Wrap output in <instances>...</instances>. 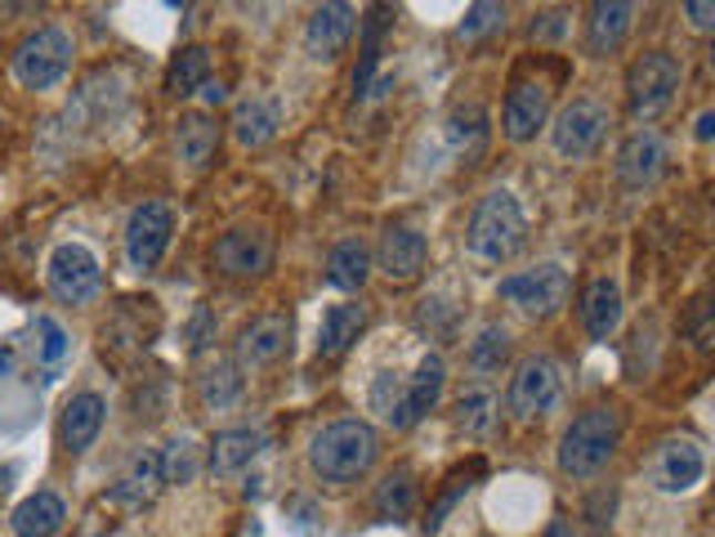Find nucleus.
I'll return each instance as SVG.
<instances>
[{
    "label": "nucleus",
    "instance_id": "nucleus-1",
    "mask_svg": "<svg viewBox=\"0 0 715 537\" xmlns=\"http://www.w3.org/2000/svg\"><path fill=\"white\" fill-rule=\"evenodd\" d=\"M376 453H381V435L357 421V416H340L331 425H322L313 444H309V466L322 484H357L372 466H376Z\"/></svg>",
    "mask_w": 715,
    "mask_h": 537
},
{
    "label": "nucleus",
    "instance_id": "nucleus-2",
    "mask_svg": "<svg viewBox=\"0 0 715 537\" xmlns=\"http://www.w3.org/2000/svg\"><path fill=\"white\" fill-rule=\"evenodd\" d=\"M528 238V220H524V206L515 202V193L497 188L488 197H479L474 206L469 225H465V251L484 265H506L519 256Z\"/></svg>",
    "mask_w": 715,
    "mask_h": 537
},
{
    "label": "nucleus",
    "instance_id": "nucleus-3",
    "mask_svg": "<svg viewBox=\"0 0 715 537\" xmlns=\"http://www.w3.org/2000/svg\"><path fill=\"white\" fill-rule=\"evenodd\" d=\"M622 444V416L613 407H586L559 440V471L572 479H594Z\"/></svg>",
    "mask_w": 715,
    "mask_h": 537
},
{
    "label": "nucleus",
    "instance_id": "nucleus-4",
    "mask_svg": "<svg viewBox=\"0 0 715 537\" xmlns=\"http://www.w3.org/2000/svg\"><path fill=\"white\" fill-rule=\"evenodd\" d=\"M680 85H684V68L675 54L666 50H644L631 72H626V94H631V113L635 122H657L666 117L675 99H680Z\"/></svg>",
    "mask_w": 715,
    "mask_h": 537
},
{
    "label": "nucleus",
    "instance_id": "nucleus-5",
    "mask_svg": "<svg viewBox=\"0 0 715 537\" xmlns=\"http://www.w3.org/2000/svg\"><path fill=\"white\" fill-rule=\"evenodd\" d=\"M72 68V37L63 28H37L14 50V76L23 90H54Z\"/></svg>",
    "mask_w": 715,
    "mask_h": 537
},
{
    "label": "nucleus",
    "instance_id": "nucleus-6",
    "mask_svg": "<svg viewBox=\"0 0 715 537\" xmlns=\"http://www.w3.org/2000/svg\"><path fill=\"white\" fill-rule=\"evenodd\" d=\"M568 269L563 265H532L524 273H510L497 282V296L515 304L524 318H555L568 300Z\"/></svg>",
    "mask_w": 715,
    "mask_h": 537
},
{
    "label": "nucleus",
    "instance_id": "nucleus-7",
    "mask_svg": "<svg viewBox=\"0 0 715 537\" xmlns=\"http://www.w3.org/2000/svg\"><path fill=\"white\" fill-rule=\"evenodd\" d=\"M706 475V453L693 435H666L653 444L649 462H644V479L657 493H688L697 488Z\"/></svg>",
    "mask_w": 715,
    "mask_h": 537
},
{
    "label": "nucleus",
    "instance_id": "nucleus-8",
    "mask_svg": "<svg viewBox=\"0 0 715 537\" xmlns=\"http://www.w3.org/2000/svg\"><path fill=\"white\" fill-rule=\"evenodd\" d=\"M559 390H563L559 363L546 359V354H532V359H524L515 368L510 390H506V407H510L515 421H541L559 403Z\"/></svg>",
    "mask_w": 715,
    "mask_h": 537
},
{
    "label": "nucleus",
    "instance_id": "nucleus-9",
    "mask_svg": "<svg viewBox=\"0 0 715 537\" xmlns=\"http://www.w3.org/2000/svg\"><path fill=\"white\" fill-rule=\"evenodd\" d=\"M604 135H609V107L600 99H572L555 117V131H550L555 153L568 157V162L590 157L594 148L604 144Z\"/></svg>",
    "mask_w": 715,
    "mask_h": 537
},
{
    "label": "nucleus",
    "instance_id": "nucleus-10",
    "mask_svg": "<svg viewBox=\"0 0 715 537\" xmlns=\"http://www.w3.org/2000/svg\"><path fill=\"white\" fill-rule=\"evenodd\" d=\"M210 256L224 278H265L273 269V234L260 225H237L215 242Z\"/></svg>",
    "mask_w": 715,
    "mask_h": 537
},
{
    "label": "nucleus",
    "instance_id": "nucleus-11",
    "mask_svg": "<svg viewBox=\"0 0 715 537\" xmlns=\"http://www.w3.org/2000/svg\"><path fill=\"white\" fill-rule=\"evenodd\" d=\"M45 278H50L54 300H63V304H90L99 296V287H103V269H99V260L81 242L54 247Z\"/></svg>",
    "mask_w": 715,
    "mask_h": 537
},
{
    "label": "nucleus",
    "instance_id": "nucleus-12",
    "mask_svg": "<svg viewBox=\"0 0 715 537\" xmlns=\"http://www.w3.org/2000/svg\"><path fill=\"white\" fill-rule=\"evenodd\" d=\"M170 234H175V215L166 202H144L131 210V225H126V256L139 273L157 269L166 247H170Z\"/></svg>",
    "mask_w": 715,
    "mask_h": 537
},
{
    "label": "nucleus",
    "instance_id": "nucleus-13",
    "mask_svg": "<svg viewBox=\"0 0 715 537\" xmlns=\"http://www.w3.org/2000/svg\"><path fill=\"white\" fill-rule=\"evenodd\" d=\"M613 171H618V184H622L626 193L653 188V184L662 179V171H666V140H662L657 131H635V135L618 148Z\"/></svg>",
    "mask_w": 715,
    "mask_h": 537
},
{
    "label": "nucleus",
    "instance_id": "nucleus-14",
    "mask_svg": "<svg viewBox=\"0 0 715 537\" xmlns=\"http://www.w3.org/2000/svg\"><path fill=\"white\" fill-rule=\"evenodd\" d=\"M550 117V85L546 81H515L501 107V131L510 144H528L537 140V131Z\"/></svg>",
    "mask_w": 715,
    "mask_h": 537
},
{
    "label": "nucleus",
    "instance_id": "nucleus-15",
    "mask_svg": "<svg viewBox=\"0 0 715 537\" xmlns=\"http://www.w3.org/2000/svg\"><path fill=\"white\" fill-rule=\"evenodd\" d=\"M291 350V318L287 313H265V318H256V322H247L242 328V337H237V345H232V363L237 368H269V363H278L282 354Z\"/></svg>",
    "mask_w": 715,
    "mask_h": 537
},
{
    "label": "nucleus",
    "instance_id": "nucleus-16",
    "mask_svg": "<svg viewBox=\"0 0 715 537\" xmlns=\"http://www.w3.org/2000/svg\"><path fill=\"white\" fill-rule=\"evenodd\" d=\"M425 260H429L425 234H416L412 225H390V229H385L381 251H376V269H381L390 282H412V278H421Z\"/></svg>",
    "mask_w": 715,
    "mask_h": 537
},
{
    "label": "nucleus",
    "instance_id": "nucleus-17",
    "mask_svg": "<svg viewBox=\"0 0 715 537\" xmlns=\"http://www.w3.org/2000/svg\"><path fill=\"white\" fill-rule=\"evenodd\" d=\"M232 140L242 144V148H265L278 140L282 131V103L269 99V94H247L242 103L232 107Z\"/></svg>",
    "mask_w": 715,
    "mask_h": 537
},
{
    "label": "nucleus",
    "instance_id": "nucleus-18",
    "mask_svg": "<svg viewBox=\"0 0 715 537\" xmlns=\"http://www.w3.org/2000/svg\"><path fill=\"white\" fill-rule=\"evenodd\" d=\"M353 23H357L353 6H318L313 19H309V28H304V50L318 63L340 59L344 45H349V37H353Z\"/></svg>",
    "mask_w": 715,
    "mask_h": 537
},
{
    "label": "nucleus",
    "instance_id": "nucleus-19",
    "mask_svg": "<svg viewBox=\"0 0 715 537\" xmlns=\"http://www.w3.org/2000/svg\"><path fill=\"white\" fill-rule=\"evenodd\" d=\"M443 385H447V368H443V359H438V354H425V359L416 363V376L403 385V407H398L394 430H412L425 412H434V407H438V399H443Z\"/></svg>",
    "mask_w": 715,
    "mask_h": 537
},
{
    "label": "nucleus",
    "instance_id": "nucleus-20",
    "mask_svg": "<svg viewBox=\"0 0 715 537\" xmlns=\"http://www.w3.org/2000/svg\"><path fill=\"white\" fill-rule=\"evenodd\" d=\"M581 328L590 341H613L622 328V287L613 278H590L581 291Z\"/></svg>",
    "mask_w": 715,
    "mask_h": 537
},
{
    "label": "nucleus",
    "instance_id": "nucleus-21",
    "mask_svg": "<svg viewBox=\"0 0 715 537\" xmlns=\"http://www.w3.org/2000/svg\"><path fill=\"white\" fill-rule=\"evenodd\" d=\"M635 23V6L626 0H600V6H590V19H586V50L594 59H609L622 50L626 32Z\"/></svg>",
    "mask_w": 715,
    "mask_h": 537
},
{
    "label": "nucleus",
    "instance_id": "nucleus-22",
    "mask_svg": "<svg viewBox=\"0 0 715 537\" xmlns=\"http://www.w3.org/2000/svg\"><path fill=\"white\" fill-rule=\"evenodd\" d=\"M103 416H107V403L94 394V390H81L63 403V416H59V440L68 453H85L99 430H103Z\"/></svg>",
    "mask_w": 715,
    "mask_h": 537
},
{
    "label": "nucleus",
    "instance_id": "nucleus-23",
    "mask_svg": "<svg viewBox=\"0 0 715 537\" xmlns=\"http://www.w3.org/2000/svg\"><path fill=\"white\" fill-rule=\"evenodd\" d=\"M260 453H265V435H260V430H224V435H215L206 462H210V475L215 479H237Z\"/></svg>",
    "mask_w": 715,
    "mask_h": 537
},
{
    "label": "nucleus",
    "instance_id": "nucleus-24",
    "mask_svg": "<svg viewBox=\"0 0 715 537\" xmlns=\"http://www.w3.org/2000/svg\"><path fill=\"white\" fill-rule=\"evenodd\" d=\"M175 153L179 162H188L193 171L210 166L215 153H219V122L210 113H184L175 122Z\"/></svg>",
    "mask_w": 715,
    "mask_h": 537
},
{
    "label": "nucleus",
    "instance_id": "nucleus-25",
    "mask_svg": "<svg viewBox=\"0 0 715 537\" xmlns=\"http://www.w3.org/2000/svg\"><path fill=\"white\" fill-rule=\"evenodd\" d=\"M367 328V309L363 304H331L322 313V328H318V354L322 359H340L357 337Z\"/></svg>",
    "mask_w": 715,
    "mask_h": 537
},
{
    "label": "nucleus",
    "instance_id": "nucleus-26",
    "mask_svg": "<svg viewBox=\"0 0 715 537\" xmlns=\"http://www.w3.org/2000/svg\"><path fill=\"white\" fill-rule=\"evenodd\" d=\"M63 519H68V506H63V497H54V493H32V497H23L19 506H14V515H10V524H14V533L19 537H54L59 528H63Z\"/></svg>",
    "mask_w": 715,
    "mask_h": 537
},
{
    "label": "nucleus",
    "instance_id": "nucleus-27",
    "mask_svg": "<svg viewBox=\"0 0 715 537\" xmlns=\"http://www.w3.org/2000/svg\"><path fill=\"white\" fill-rule=\"evenodd\" d=\"M372 278V251L363 238H344L331 247L327 256V282L340 291H363V282Z\"/></svg>",
    "mask_w": 715,
    "mask_h": 537
},
{
    "label": "nucleus",
    "instance_id": "nucleus-28",
    "mask_svg": "<svg viewBox=\"0 0 715 537\" xmlns=\"http://www.w3.org/2000/svg\"><path fill=\"white\" fill-rule=\"evenodd\" d=\"M157 488H162L157 453H139V457L131 462V471L107 488V502H116V506H144V502H153Z\"/></svg>",
    "mask_w": 715,
    "mask_h": 537
},
{
    "label": "nucleus",
    "instance_id": "nucleus-29",
    "mask_svg": "<svg viewBox=\"0 0 715 537\" xmlns=\"http://www.w3.org/2000/svg\"><path fill=\"white\" fill-rule=\"evenodd\" d=\"M376 515L390 519V524H403V519L416 515V475H412V466H398L376 484Z\"/></svg>",
    "mask_w": 715,
    "mask_h": 537
},
{
    "label": "nucleus",
    "instance_id": "nucleus-30",
    "mask_svg": "<svg viewBox=\"0 0 715 537\" xmlns=\"http://www.w3.org/2000/svg\"><path fill=\"white\" fill-rule=\"evenodd\" d=\"M394 28V10L390 6H376L367 19H363V63L353 72V99H363L372 90V76H376V63H381V37Z\"/></svg>",
    "mask_w": 715,
    "mask_h": 537
},
{
    "label": "nucleus",
    "instance_id": "nucleus-31",
    "mask_svg": "<svg viewBox=\"0 0 715 537\" xmlns=\"http://www.w3.org/2000/svg\"><path fill=\"white\" fill-rule=\"evenodd\" d=\"M206 76H210V50L206 45H184L166 68V90L175 99H188V94H197L206 85Z\"/></svg>",
    "mask_w": 715,
    "mask_h": 537
},
{
    "label": "nucleus",
    "instance_id": "nucleus-32",
    "mask_svg": "<svg viewBox=\"0 0 715 537\" xmlns=\"http://www.w3.org/2000/svg\"><path fill=\"white\" fill-rule=\"evenodd\" d=\"M456 425H460L465 440H488L493 425H497V394H493L488 385L460 394V403H456Z\"/></svg>",
    "mask_w": 715,
    "mask_h": 537
},
{
    "label": "nucleus",
    "instance_id": "nucleus-33",
    "mask_svg": "<svg viewBox=\"0 0 715 537\" xmlns=\"http://www.w3.org/2000/svg\"><path fill=\"white\" fill-rule=\"evenodd\" d=\"M197 394H201V403H206L210 412L232 407L237 394H242V368H237V363H215V368H206L201 381H197Z\"/></svg>",
    "mask_w": 715,
    "mask_h": 537
},
{
    "label": "nucleus",
    "instance_id": "nucleus-34",
    "mask_svg": "<svg viewBox=\"0 0 715 537\" xmlns=\"http://www.w3.org/2000/svg\"><path fill=\"white\" fill-rule=\"evenodd\" d=\"M447 140H452V148L456 153H465V157H474L484 144H488V113L479 103H469V107H456V113L447 117Z\"/></svg>",
    "mask_w": 715,
    "mask_h": 537
},
{
    "label": "nucleus",
    "instance_id": "nucleus-35",
    "mask_svg": "<svg viewBox=\"0 0 715 537\" xmlns=\"http://www.w3.org/2000/svg\"><path fill=\"white\" fill-rule=\"evenodd\" d=\"M510 359V332L501 328V322H488V328H479V337L469 341V368L479 376H493L501 372V363Z\"/></svg>",
    "mask_w": 715,
    "mask_h": 537
},
{
    "label": "nucleus",
    "instance_id": "nucleus-36",
    "mask_svg": "<svg viewBox=\"0 0 715 537\" xmlns=\"http://www.w3.org/2000/svg\"><path fill=\"white\" fill-rule=\"evenodd\" d=\"M157 466H162V484H193L201 462H197V444L193 440H170L166 453H157Z\"/></svg>",
    "mask_w": 715,
    "mask_h": 537
},
{
    "label": "nucleus",
    "instance_id": "nucleus-37",
    "mask_svg": "<svg viewBox=\"0 0 715 537\" xmlns=\"http://www.w3.org/2000/svg\"><path fill=\"white\" fill-rule=\"evenodd\" d=\"M501 28H506V6L479 0V6H469V10H465V19H460L456 37H460V41H479V37H488V32H501Z\"/></svg>",
    "mask_w": 715,
    "mask_h": 537
},
{
    "label": "nucleus",
    "instance_id": "nucleus-38",
    "mask_svg": "<svg viewBox=\"0 0 715 537\" xmlns=\"http://www.w3.org/2000/svg\"><path fill=\"white\" fill-rule=\"evenodd\" d=\"M680 328H684V337L693 341V350H711V341H715V322H711V300L706 296H697L693 304H688V313H684V322H680Z\"/></svg>",
    "mask_w": 715,
    "mask_h": 537
},
{
    "label": "nucleus",
    "instance_id": "nucleus-39",
    "mask_svg": "<svg viewBox=\"0 0 715 537\" xmlns=\"http://www.w3.org/2000/svg\"><path fill=\"white\" fill-rule=\"evenodd\" d=\"M32 337H37V359H41V363H59V359L68 354V332L59 328L54 318L41 313V318L32 322Z\"/></svg>",
    "mask_w": 715,
    "mask_h": 537
},
{
    "label": "nucleus",
    "instance_id": "nucleus-40",
    "mask_svg": "<svg viewBox=\"0 0 715 537\" xmlns=\"http://www.w3.org/2000/svg\"><path fill=\"white\" fill-rule=\"evenodd\" d=\"M398 407H403V381L394 372H381L372 381V412H381L390 425L398 421Z\"/></svg>",
    "mask_w": 715,
    "mask_h": 537
},
{
    "label": "nucleus",
    "instance_id": "nucleus-41",
    "mask_svg": "<svg viewBox=\"0 0 715 537\" xmlns=\"http://www.w3.org/2000/svg\"><path fill=\"white\" fill-rule=\"evenodd\" d=\"M460 493H469V484L452 479V488H447V493L438 497V506H434V510H429V519H425V528H429V533H438V528H443V515H447V510L456 506V497H460Z\"/></svg>",
    "mask_w": 715,
    "mask_h": 537
},
{
    "label": "nucleus",
    "instance_id": "nucleus-42",
    "mask_svg": "<svg viewBox=\"0 0 715 537\" xmlns=\"http://www.w3.org/2000/svg\"><path fill=\"white\" fill-rule=\"evenodd\" d=\"M568 32V19L559 14V10H550V14H541L537 23H532V41H559Z\"/></svg>",
    "mask_w": 715,
    "mask_h": 537
},
{
    "label": "nucleus",
    "instance_id": "nucleus-43",
    "mask_svg": "<svg viewBox=\"0 0 715 537\" xmlns=\"http://www.w3.org/2000/svg\"><path fill=\"white\" fill-rule=\"evenodd\" d=\"M684 14H688V23H693L697 32H711V28H715V6H702V0H688Z\"/></svg>",
    "mask_w": 715,
    "mask_h": 537
},
{
    "label": "nucleus",
    "instance_id": "nucleus-44",
    "mask_svg": "<svg viewBox=\"0 0 715 537\" xmlns=\"http://www.w3.org/2000/svg\"><path fill=\"white\" fill-rule=\"evenodd\" d=\"M206 341H210V309H197V318H193V350H206Z\"/></svg>",
    "mask_w": 715,
    "mask_h": 537
},
{
    "label": "nucleus",
    "instance_id": "nucleus-45",
    "mask_svg": "<svg viewBox=\"0 0 715 537\" xmlns=\"http://www.w3.org/2000/svg\"><path fill=\"white\" fill-rule=\"evenodd\" d=\"M693 135H697V140H711V135H715V113H702L697 126H693Z\"/></svg>",
    "mask_w": 715,
    "mask_h": 537
},
{
    "label": "nucleus",
    "instance_id": "nucleus-46",
    "mask_svg": "<svg viewBox=\"0 0 715 537\" xmlns=\"http://www.w3.org/2000/svg\"><path fill=\"white\" fill-rule=\"evenodd\" d=\"M541 537H577V533H572V524H568V519H550V528H546Z\"/></svg>",
    "mask_w": 715,
    "mask_h": 537
},
{
    "label": "nucleus",
    "instance_id": "nucleus-47",
    "mask_svg": "<svg viewBox=\"0 0 715 537\" xmlns=\"http://www.w3.org/2000/svg\"><path fill=\"white\" fill-rule=\"evenodd\" d=\"M201 94H206V103H224V85H219V81H206Z\"/></svg>",
    "mask_w": 715,
    "mask_h": 537
},
{
    "label": "nucleus",
    "instance_id": "nucleus-48",
    "mask_svg": "<svg viewBox=\"0 0 715 537\" xmlns=\"http://www.w3.org/2000/svg\"><path fill=\"white\" fill-rule=\"evenodd\" d=\"M10 372V350H0V376Z\"/></svg>",
    "mask_w": 715,
    "mask_h": 537
},
{
    "label": "nucleus",
    "instance_id": "nucleus-49",
    "mask_svg": "<svg viewBox=\"0 0 715 537\" xmlns=\"http://www.w3.org/2000/svg\"><path fill=\"white\" fill-rule=\"evenodd\" d=\"M0 131H6V122H0Z\"/></svg>",
    "mask_w": 715,
    "mask_h": 537
}]
</instances>
